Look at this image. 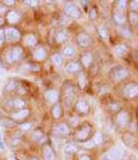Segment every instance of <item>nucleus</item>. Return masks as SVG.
<instances>
[{
    "mask_svg": "<svg viewBox=\"0 0 138 160\" xmlns=\"http://www.w3.org/2000/svg\"><path fill=\"white\" fill-rule=\"evenodd\" d=\"M123 157H124V150L119 147H114L102 155V160H122Z\"/></svg>",
    "mask_w": 138,
    "mask_h": 160,
    "instance_id": "f257e3e1",
    "label": "nucleus"
},
{
    "mask_svg": "<svg viewBox=\"0 0 138 160\" xmlns=\"http://www.w3.org/2000/svg\"><path fill=\"white\" fill-rule=\"evenodd\" d=\"M123 95L127 98H135L138 96V84L135 82L126 84L123 89Z\"/></svg>",
    "mask_w": 138,
    "mask_h": 160,
    "instance_id": "f03ea898",
    "label": "nucleus"
},
{
    "mask_svg": "<svg viewBox=\"0 0 138 160\" xmlns=\"http://www.w3.org/2000/svg\"><path fill=\"white\" fill-rule=\"evenodd\" d=\"M110 76H111V78L113 80H116V81H120V80H123L128 76V72L125 68H123L121 66H117L111 69Z\"/></svg>",
    "mask_w": 138,
    "mask_h": 160,
    "instance_id": "7ed1b4c3",
    "label": "nucleus"
},
{
    "mask_svg": "<svg viewBox=\"0 0 138 160\" xmlns=\"http://www.w3.org/2000/svg\"><path fill=\"white\" fill-rule=\"evenodd\" d=\"M22 54H23V50L21 47H14V48L10 49L7 53V61L9 63H13L15 61L20 60L22 58Z\"/></svg>",
    "mask_w": 138,
    "mask_h": 160,
    "instance_id": "20e7f679",
    "label": "nucleus"
},
{
    "mask_svg": "<svg viewBox=\"0 0 138 160\" xmlns=\"http://www.w3.org/2000/svg\"><path fill=\"white\" fill-rule=\"evenodd\" d=\"M65 13L72 18H78L81 16V12L79 8L74 3H68L65 7Z\"/></svg>",
    "mask_w": 138,
    "mask_h": 160,
    "instance_id": "39448f33",
    "label": "nucleus"
},
{
    "mask_svg": "<svg viewBox=\"0 0 138 160\" xmlns=\"http://www.w3.org/2000/svg\"><path fill=\"white\" fill-rule=\"evenodd\" d=\"M4 37L8 41L10 42H14V41H17L21 38V34L17 29L15 28H7L4 30Z\"/></svg>",
    "mask_w": 138,
    "mask_h": 160,
    "instance_id": "423d86ee",
    "label": "nucleus"
},
{
    "mask_svg": "<svg viewBox=\"0 0 138 160\" xmlns=\"http://www.w3.org/2000/svg\"><path fill=\"white\" fill-rule=\"evenodd\" d=\"M90 133H91V128L88 126H86V124H84V126L81 127L76 132V138L79 141H85L88 138Z\"/></svg>",
    "mask_w": 138,
    "mask_h": 160,
    "instance_id": "0eeeda50",
    "label": "nucleus"
},
{
    "mask_svg": "<svg viewBox=\"0 0 138 160\" xmlns=\"http://www.w3.org/2000/svg\"><path fill=\"white\" fill-rule=\"evenodd\" d=\"M128 120H130V116H128V114L126 112H124V110L120 112L118 114V116H117V122H118V124L121 127H124L128 122Z\"/></svg>",
    "mask_w": 138,
    "mask_h": 160,
    "instance_id": "6e6552de",
    "label": "nucleus"
},
{
    "mask_svg": "<svg viewBox=\"0 0 138 160\" xmlns=\"http://www.w3.org/2000/svg\"><path fill=\"white\" fill-rule=\"evenodd\" d=\"M77 40H78V43L80 47H88L91 44V38L88 34H80Z\"/></svg>",
    "mask_w": 138,
    "mask_h": 160,
    "instance_id": "1a4fd4ad",
    "label": "nucleus"
},
{
    "mask_svg": "<svg viewBox=\"0 0 138 160\" xmlns=\"http://www.w3.org/2000/svg\"><path fill=\"white\" fill-rule=\"evenodd\" d=\"M65 104L66 105H70L72 102H74V89H72V87H70L66 90V93H65Z\"/></svg>",
    "mask_w": 138,
    "mask_h": 160,
    "instance_id": "9d476101",
    "label": "nucleus"
},
{
    "mask_svg": "<svg viewBox=\"0 0 138 160\" xmlns=\"http://www.w3.org/2000/svg\"><path fill=\"white\" fill-rule=\"evenodd\" d=\"M7 104H8V106L16 108V109H22V108L24 107L25 103H24V101L20 100V98H15V100H11V101H9V102H7Z\"/></svg>",
    "mask_w": 138,
    "mask_h": 160,
    "instance_id": "9b49d317",
    "label": "nucleus"
},
{
    "mask_svg": "<svg viewBox=\"0 0 138 160\" xmlns=\"http://www.w3.org/2000/svg\"><path fill=\"white\" fill-rule=\"evenodd\" d=\"M55 133L58 134V135H67L69 133V128L64 123H60V124H57L54 129Z\"/></svg>",
    "mask_w": 138,
    "mask_h": 160,
    "instance_id": "f8f14e48",
    "label": "nucleus"
},
{
    "mask_svg": "<svg viewBox=\"0 0 138 160\" xmlns=\"http://www.w3.org/2000/svg\"><path fill=\"white\" fill-rule=\"evenodd\" d=\"M76 109L78 110L79 112L86 114V112H88V104L83 100L78 101V102H77V104H76Z\"/></svg>",
    "mask_w": 138,
    "mask_h": 160,
    "instance_id": "ddd939ff",
    "label": "nucleus"
},
{
    "mask_svg": "<svg viewBox=\"0 0 138 160\" xmlns=\"http://www.w3.org/2000/svg\"><path fill=\"white\" fill-rule=\"evenodd\" d=\"M43 159L44 160H55V155L50 146H45L43 148Z\"/></svg>",
    "mask_w": 138,
    "mask_h": 160,
    "instance_id": "4468645a",
    "label": "nucleus"
},
{
    "mask_svg": "<svg viewBox=\"0 0 138 160\" xmlns=\"http://www.w3.org/2000/svg\"><path fill=\"white\" fill-rule=\"evenodd\" d=\"M46 58V52L43 48H38L34 52V58L37 61H42Z\"/></svg>",
    "mask_w": 138,
    "mask_h": 160,
    "instance_id": "2eb2a0df",
    "label": "nucleus"
},
{
    "mask_svg": "<svg viewBox=\"0 0 138 160\" xmlns=\"http://www.w3.org/2000/svg\"><path fill=\"white\" fill-rule=\"evenodd\" d=\"M128 52V48L125 44H119L114 48V53L119 56H124L126 53Z\"/></svg>",
    "mask_w": 138,
    "mask_h": 160,
    "instance_id": "dca6fc26",
    "label": "nucleus"
},
{
    "mask_svg": "<svg viewBox=\"0 0 138 160\" xmlns=\"http://www.w3.org/2000/svg\"><path fill=\"white\" fill-rule=\"evenodd\" d=\"M77 150H78V147H77V145L74 144V143H67L64 146V152H65V154H67V155L74 154Z\"/></svg>",
    "mask_w": 138,
    "mask_h": 160,
    "instance_id": "f3484780",
    "label": "nucleus"
},
{
    "mask_svg": "<svg viewBox=\"0 0 138 160\" xmlns=\"http://www.w3.org/2000/svg\"><path fill=\"white\" fill-rule=\"evenodd\" d=\"M28 115H29V110L28 109H21V110H18V112H14L13 118L15 120H22V119L26 118Z\"/></svg>",
    "mask_w": 138,
    "mask_h": 160,
    "instance_id": "a211bd4d",
    "label": "nucleus"
},
{
    "mask_svg": "<svg viewBox=\"0 0 138 160\" xmlns=\"http://www.w3.org/2000/svg\"><path fill=\"white\" fill-rule=\"evenodd\" d=\"M45 96H46V100L50 103H55L58 100V93L55 90H51L49 92H46Z\"/></svg>",
    "mask_w": 138,
    "mask_h": 160,
    "instance_id": "6ab92c4d",
    "label": "nucleus"
},
{
    "mask_svg": "<svg viewBox=\"0 0 138 160\" xmlns=\"http://www.w3.org/2000/svg\"><path fill=\"white\" fill-rule=\"evenodd\" d=\"M123 140H124V143L126 145H127L128 147H134L135 146V143H136V141H135L134 136L132 135V134H125L124 136H123Z\"/></svg>",
    "mask_w": 138,
    "mask_h": 160,
    "instance_id": "aec40b11",
    "label": "nucleus"
},
{
    "mask_svg": "<svg viewBox=\"0 0 138 160\" xmlns=\"http://www.w3.org/2000/svg\"><path fill=\"white\" fill-rule=\"evenodd\" d=\"M66 70L68 72H76L78 70H80V65L77 62H71L66 66Z\"/></svg>",
    "mask_w": 138,
    "mask_h": 160,
    "instance_id": "412c9836",
    "label": "nucleus"
},
{
    "mask_svg": "<svg viewBox=\"0 0 138 160\" xmlns=\"http://www.w3.org/2000/svg\"><path fill=\"white\" fill-rule=\"evenodd\" d=\"M20 18V15L15 12V11H11V12L8 13V16H7V20H8L9 23H16Z\"/></svg>",
    "mask_w": 138,
    "mask_h": 160,
    "instance_id": "4be33fe9",
    "label": "nucleus"
},
{
    "mask_svg": "<svg viewBox=\"0 0 138 160\" xmlns=\"http://www.w3.org/2000/svg\"><path fill=\"white\" fill-rule=\"evenodd\" d=\"M113 18H114V21H116V23H118L119 25L123 24V23L125 22V15L122 12H121V11H120V12H116V13H114Z\"/></svg>",
    "mask_w": 138,
    "mask_h": 160,
    "instance_id": "5701e85b",
    "label": "nucleus"
},
{
    "mask_svg": "<svg viewBox=\"0 0 138 160\" xmlns=\"http://www.w3.org/2000/svg\"><path fill=\"white\" fill-rule=\"evenodd\" d=\"M37 43V38L35 35H28L25 38V44L28 47H32Z\"/></svg>",
    "mask_w": 138,
    "mask_h": 160,
    "instance_id": "b1692460",
    "label": "nucleus"
},
{
    "mask_svg": "<svg viewBox=\"0 0 138 160\" xmlns=\"http://www.w3.org/2000/svg\"><path fill=\"white\" fill-rule=\"evenodd\" d=\"M63 53H64V55L67 56V58H72V56L74 55V53H76V51H74L72 46H67L66 48L63 50Z\"/></svg>",
    "mask_w": 138,
    "mask_h": 160,
    "instance_id": "393cba45",
    "label": "nucleus"
},
{
    "mask_svg": "<svg viewBox=\"0 0 138 160\" xmlns=\"http://www.w3.org/2000/svg\"><path fill=\"white\" fill-rule=\"evenodd\" d=\"M128 20L130 23L132 25H137L138 24V13H136L135 11H132L128 14Z\"/></svg>",
    "mask_w": 138,
    "mask_h": 160,
    "instance_id": "a878e982",
    "label": "nucleus"
},
{
    "mask_svg": "<svg viewBox=\"0 0 138 160\" xmlns=\"http://www.w3.org/2000/svg\"><path fill=\"white\" fill-rule=\"evenodd\" d=\"M81 62L83 63L84 66H90L91 62H92V55H91V53H85L84 55L82 56V58H81Z\"/></svg>",
    "mask_w": 138,
    "mask_h": 160,
    "instance_id": "bb28decb",
    "label": "nucleus"
},
{
    "mask_svg": "<svg viewBox=\"0 0 138 160\" xmlns=\"http://www.w3.org/2000/svg\"><path fill=\"white\" fill-rule=\"evenodd\" d=\"M68 39V32H66V30H62L60 32H58L57 35V41L58 42H65L66 40Z\"/></svg>",
    "mask_w": 138,
    "mask_h": 160,
    "instance_id": "cd10ccee",
    "label": "nucleus"
},
{
    "mask_svg": "<svg viewBox=\"0 0 138 160\" xmlns=\"http://www.w3.org/2000/svg\"><path fill=\"white\" fill-rule=\"evenodd\" d=\"M102 142V133L97 132L94 135V138H93V140H92V142H91V143H92L93 146H94V145H99Z\"/></svg>",
    "mask_w": 138,
    "mask_h": 160,
    "instance_id": "c85d7f7f",
    "label": "nucleus"
},
{
    "mask_svg": "<svg viewBox=\"0 0 138 160\" xmlns=\"http://www.w3.org/2000/svg\"><path fill=\"white\" fill-rule=\"evenodd\" d=\"M78 81H79V86H80V88H84L86 84V76L83 74V72H79L78 75Z\"/></svg>",
    "mask_w": 138,
    "mask_h": 160,
    "instance_id": "c756f323",
    "label": "nucleus"
},
{
    "mask_svg": "<svg viewBox=\"0 0 138 160\" xmlns=\"http://www.w3.org/2000/svg\"><path fill=\"white\" fill-rule=\"evenodd\" d=\"M53 116L55 117V118H59L60 115H62V110H60V107L58 106V105H55L54 107H53Z\"/></svg>",
    "mask_w": 138,
    "mask_h": 160,
    "instance_id": "7c9ffc66",
    "label": "nucleus"
},
{
    "mask_svg": "<svg viewBox=\"0 0 138 160\" xmlns=\"http://www.w3.org/2000/svg\"><path fill=\"white\" fill-rule=\"evenodd\" d=\"M98 32H99V35L102 36V38H104V39L108 38V32H107V29L104 26H100L98 28Z\"/></svg>",
    "mask_w": 138,
    "mask_h": 160,
    "instance_id": "2f4dec72",
    "label": "nucleus"
},
{
    "mask_svg": "<svg viewBox=\"0 0 138 160\" xmlns=\"http://www.w3.org/2000/svg\"><path fill=\"white\" fill-rule=\"evenodd\" d=\"M53 62H54L56 65L60 66V65L63 64V58H62V56H60L59 54H55V55H53Z\"/></svg>",
    "mask_w": 138,
    "mask_h": 160,
    "instance_id": "473e14b6",
    "label": "nucleus"
},
{
    "mask_svg": "<svg viewBox=\"0 0 138 160\" xmlns=\"http://www.w3.org/2000/svg\"><path fill=\"white\" fill-rule=\"evenodd\" d=\"M42 133L40 132L39 130H37V131H35L34 133H32V135H31V138H34V141H39V140H41L42 138Z\"/></svg>",
    "mask_w": 138,
    "mask_h": 160,
    "instance_id": "72a5a7b5",
    "label": "nucleus"
},
{
    "mask_svg": "<svg viewBox=\"0 0 138 160\" xmlns=\"http://www.w3.org/2000/svg\"><path fill=\"white\" fill-rule=\"evenodd\" d=\"M14 88H16V83L14 81H9L6 84V90L7 91H12Z\"/></svg>",
    "mask_w": 138,
    "mask_h": 160,
    "instance_id": "f704fd0d",
    "label": "nucleus"
},
{
    "mask_svg": "<svg viewBox=\"0 0 138 160\" xmlns=\"http://www.w3.org/2000/svg\"><path fill=\"white\" fill-rule=\"evenodd\" d=\"M118 8L120 9V10H124V9L127 7V2L124 1V0H122V1H118Z\"/></svg>",
    "mask_w": 138,
    "mask_h": 160,
    "instance_id": "c9c22d12",
    "label": "nucleus"
},
{
    "mask_svg": "<svg viewBox=\"0 0 138 160\" xmlns=\"http://www.w3.org/2000/svg\"><path fill=\"white\" fill-rule=\"evenodd\" d=\"M119 108H120V106H119V103H117V102H113V103H111L110 104V109L111 110H118Z\"/></svg>",
    "mask_w": 138,
    "mask_h": 160,
    "instance_id": "e433bc0d",
    "label": "nucleus"
},
{
    "mask_svg": "<svg viewBox=\"0 0 138 160\" xmlns=\"http://www.w3.org/2000/svg\"><path fill=\"white\" fill-rule=\"evenodd\" d=\"M4 148H6V146H4L3 138H2V133H1V131H0V149L4 150Z\"/></svg>",
    "mask_w": 138,
    "mask_h": 160,
    "instance_id": "4c0bfd02",
    "label": "nucleus"
},
{
    "mask_svg": "<svg viewBox=\"0 0 138 160\" xmlns=\"http://www.w3.org/2000/svg\"><path fill=\"white\" fill-rule=\"evenodd\" d=\"M4 39H6V37H4V32H3V30H0V47L2 46Z\"/></svg>",
    "mask_w": 138,
    "mask_h": 160,
    "instance_id": "58836bf2",
    "label": "nucleus"
},
{
    "mask_svg": "<svg viewBox=\"0 0 138 160\" xmlns=\"http://www.w3.org/2000/svg\"><path fill=\"white\" fill-rule=\"evenodd\" d=\"M31 128V123H25V124H22L21 126V129L22 130H29Z\"/></svg>",
    "mask_w": 138,
    "mask_h": 160,
    "instance_id": "ea45409f",
    "label": "nucleus"
},
{
    "mask_svg": "<svg viewBox=\"0 0 138 160\" xmlns=\"http://www.w3.org/2000/svg\"><path fill=\"white\" fill-rule=\"evenodd\" d=\"M96 11H95V9H92V10L90 11V18H92V20H94L95 18H96Z\"/></svg>",
    "mask_w": 138,
    "mask_h": 160,
    "instance_id": "a19ab883",
    "label": "nucleus"
},
{
    "mask_svg": "<svg viewBox=\"0 0 138 160\" xmlns=\"http://www.w3.org/2000/svg\"><path fill=\"white\" fill-rule=\"evenodd\" d=\"M26 4H29V6H36L37 4V1H25Z\"/></svg>",
    "mask_w": 138,
    "mask_h": 160,
    "instance_id": "79ce46f5",
    "label": "nucleus"
},
{
    "mask_svg": "<svg viewBox=\"0 0 138 160\" xmlns=\"http://www.w3.org/2000/svg\"><path fill=\"white\" fill-rule=\"evenodd\" d=\"M79 160H91V158L88 156H85V155H83V156H81Z\"/></svg>",
    "mask_w": 138,
    "mask_h": 160,
    "instance_id": "37998d69",
    "label": "nucleus"
},
{
    "mask_svg": "<svg viewBox=\"0 0 138 160\" xmlns=\"http://www.w3.org/2000/svg\"><path fill=\"white\" fill-rule=\"evenodd\" d=\"M4 3L10 4V6H11V4H14V1H13V0H7V1H4Z\"/></svg>",
    "mask_w": 138,
    "mask_h": 160,
    "instance_id": "c03bdc74",
    "label": "nucleus"
},
{
    "mask_svg": "<svg viewBox=\"0 0 138 160\" xmlns=\"http://www.w3.org/2000/svg\"><path fill=\"white\" fill-rule=\"evenodd\" d=\"M4 12V7H1L0 8V13H3Z\"/></svg>",
    "mask_w": 138,
    "mask_h": 160,
    "instance_id": "a18cd8bd",
    "label": "nucleus"
},
{
    "mask_svg": "<svg viewBox=\"0 0 138 160\" xmlns=\"http://www.w3.org/2000/svg\"><path fill=\"white\" fill-rule=\"evenodd\" d=\"M29 160H38V159H37V158H35V157H32V158H30Z\"/></svg>",
    "mask_w": 138,
    "mask_h": 160,
    "instance_id": "49530a36",
    "label": "nucleus"
}]
</instances>
